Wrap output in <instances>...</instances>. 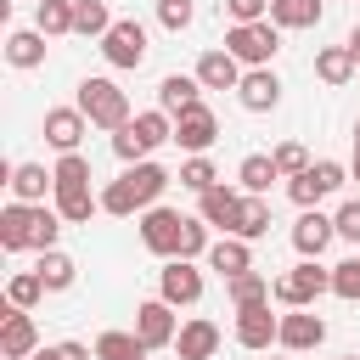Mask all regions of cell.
Here are the masks:
<instances>
[{
    "instance_id": "6da1fadb",
    "label": "cell",
    "mask_w": 360,
    "mask_h": 360,
    "mask_svg": "<svg viewBox=\"0 0 360 360\" xmlns=\"http://www.w3.org/2000/svg\"><path fill=\"white\" fill-rule=\"evenodd\" d=\"M62 225H68V219L51 214V208H39V202H6V208H0V248H6V253H22V248L51 253Z\"/></svg>"
},
{
    "instance_id": "7a4b0ae2",
    "label": "cell",
    "mask_w": 360,
    "mask_h": 360,
    "mask_svg": "<svg viewBox=\"0 0 360 360\" xmlns=\"http://www.w3.org/2000/svg\"><path fill=\"white\" fill-rule=\"evenodd\" d=\"M163 186H169V169H158L152 158H146V163H129V169L101 191V214H118V219L146 214V208H158Z\"/></svg>"
},
{
    "instance_id": "3957f363",
    "label": "cell",
    "mask_w": 360,
    "mask_h": 360,
    "mask_svg": "<svg viewBox=\"0 0 360 360\" xmlns=\"http://www.w3.org/2000/svg\"><path fill=\"white\" fill-rule=\"evenodd\" d=\"M163 141H174V118H169L163 107H152V112H135V118L112 135V152H118L124 163H146Z\"/></svg>"
},
{
    "instance_id": "277c9868",
    "label": "cell",
    "mask_w": 360,
    "mask_h": 360,
    "mask_svg": "<svg viewBox=\"0 0 360 360\" xmlns=\"http://www.w3.org/2000/svg\"><path fill=\"white\" fill-rule=\"evenodd\" d=\"M73 107H79V112H84V118H90L96 129H112V135H118V129L129 124V96H124V90L112 84V79H84V84H79V101H73Z\"/></svg>"
},
{
    "instance_id": "5b68a950",
    "label": "cell",
    "mask_w": 360,
    "mask_h": 360,
    "mask_svg": "<svg viewBox=\"0 0 360 360\" xmlns=\"http://www.w3.org/2000/svg\"><path fill=\"white\" fill-rule=\"evenodd\" d=\"M225 51H231L242 68H270V56L281 51V28H276L270 17H264V22H231Z\"/></svg>"
},
{
    "instance_id": "8992f818",
    "label": "cell",
    "mask_w": 360,
    "mask_h": 360,
    "mask_svg": "<svg viewBox=\"0 0 360 360\" xmlns=\"http://www.w3.org/2000/svg\"><path fill=\"white\" fill-rule=\"evenodd\" d=\"M321 292H332V270H321L315 259H304V264H292L287 276H276V281H270V298H276V304H287V309H309Z\"/></svg>"
},
{
    "instance_id": "52a82bcc",
    "label": "cell",
    "mask_w": 360,
    "mask_h": 360,
    "mask_svg": "<svg viewBox=\"0 0 360 360\" xmlns=\"http://www.w3.org/2000/svg\"><path fill=\"white\" fill-rule=\"evenodd\" d=\"M180 236H186V214L180 208H146L141 214V248L158 259H180Z\"/></svg>"
},
{
    "instance_id": "ba28073f",
    "label": "cell",
    "mask_w": 360,
    "mask_h": 360,
    "mask_svg": "<svg viewBox=\"0 0 360 360\" xmlns=\"http://www.w3.org/2000/svg\"><path fill=\"white\" fill-rule=\"evenodd\" d=\"M343 180H349V169H343V163H332V158H321V163H309L304 174H292V180H287V197H292L298 208H315V202H321V197H332Z\"/></svg>"
},
{
    "instance_id": "9c48e42d",
    "label": "cell",
    "mask_w": 360,
    "mask_h": 360,
    "mask_svg": "<svg viewBox=\"0 0 360 360\" xmlns=\"http://www.w3.org/2000/svg\"><path fill=\"white\" fill-rule=\"evenodd\" d=\"M101 56H107L112 68H141V62H146V28H141L135 17H118V22L101 34Z\"/></svg>"
},
{
    "instance_id": "30bf717a",
    "label": "cell",
    "mask_w": 360,
    "mask_h": 360,
    "mask_svg": "<svg viewBox=\"0 0 360 360\" xmlns=\"http://www.w3.org/2000/svg\"><path fill=\"white\" fill-rule=\"evenodd\" d=\"M158 298L174 304V309H180V304H197V298H202V270H197L191 259H169V264L158 270Z\"/></svg>"
},
{
    "instance_id": "8fae6325",
    "label": "cell",
    "mask_w": 360,
    "mask_h": 360,
    "mask_svg": "<svg viewBox=\"0 0 360 360\" xmlns=\"http://www.w3.org/2000/svg\"><path fill=\"white\" fill-rule=\"evenodd\" d=\"M135 338H141L146 349H169V343L180 338V326H174V304H163V298L135 304Z\"/></svg>"
},
{
    "instance_id": "7c38bea8",
    "label": "cell",
    "mask_w": 360,
    "mask_h": 360,
    "mask_svg": "<svg viewBox=\"0 0 360 360\" xmlns=\"http://www.w3.org/2000/svg\"><path fill=\"white\" fill-rule=\"evenodd\" d=\"M174 141H180L191 158H202V152L219 141V118H214V107H202V101H197V107H186V112L174 118Z\"/></svg>"
},
{
    "instance_id": "4fadbf2b",
    "label": "cell",
    "mask_w": 360,
    "mask_h": 360,
    "mask_svg": "<svg viewBox=\"0 0 360 360\" xmlns=\"http://www.w3.org/2000/svg\"><path fill=\"white\" fill-rule=\"evenodd\" d=\"M34 349H39L34 315L28 309H6V321H0V360H34Z\"/></svg>"
},
{
    "instance_id": "5bb4252c",
    "label": "cell",
    "mask_w": 360,
    "mask_h": 360,
    "mask_svg": "<svg viewBox=\"0 0 360 360\" xmlns=\"http://www.w3.org/2000/svg\"><path fill=\"white\" fill-rule=\"evenodd\" d=\"M236 343H242V349H270V343H281V315H270V304L236 309Z\"/></svg>"
},
{
    "instance_id": "9a60e30c",
    "label": "cell",
    "mask_w": 360,
    "mask_h": 360,
    "mask_svg": "<svg viewBox=\"0 0 360 360\" xmlns=\"http://www.w3.org/2000/svg\"><path fill=\"white\" fill-rule=\"evenodd\" d=\"M84 129H90V118H84L79 107H51V112H45V141H51L62 158H68V152H79Z\"/></svg>"
},
{
    "instance_id": "2e32d148",
    "label": "cell",
    "mask_w": 360,
    "mask_h": 360,
    "mask_svg": "<svg viewBox=\"0 0 360 360\" xmlns=\"http://www.w3.org/2000/svg\"><path fill=\"white\" fill-rule=\"evenodd\" d=\"M315 343H326V321H321L315 309H287V315H281V349L304 354V349H315Z\"/></svg>"
},
{
    "instance_id": "e0dca14e",
    "label": "cell",
    "mask_w": 360,
    "mask_h": 360,
    "mask_svg": "<svg viewBox=\"0 0 360 360\" xmlns=\"http://www.w3.org/2000/svg\"><path fill=\"white\" fill-rule=\"evenodd\" d=\"M332 236H338V225H332L321 208H304V214H298V225H292V248H298L304 259H321Z\"/></svg>"
},
{
    "instance_id": "ac0fdd59",
    "label": "cell",
    "mask_w": 360,
    "mask_h": 360,
    "mask_svg": "<svg viewBox=\"0 0 360 360\" xmlns=\"http://www.w3.org/2000/svg\"><path fill=\"white\" fill-rule=\"evenodd\" d=\"M214 349H219V326L208 315H191L180 326V338H174V354L180 360H214Z\"/></svg>"
},
{
    "instance_id": "d6986e66",
    "label": "cell",
    "mask_w": 360,
    "mask_h": 360,
    "mask_svg": "<svg viewBox=\"0 0 360 360\" xmlns=\"http://www.w3.org/2000/svg\"><path fill=\"white\" fill-rule=\"evenodd\" d=\"M236 96H242V107H248V112H270V107L281 101V79H276L270 68H248V73H242V84H236Z\"/></svg>"
},
{
    "instance_id": "ffe728a7",
    "label": "cell",
    "mask_w": 360,
    "mask_h": 360,
    "mask_svg": "<svg viewBox=\"0 0 360 360\" xmlns=\"http://www.w3.org/2000/svg\"><path fill=\"white\" fill-rule=\"evenodd\" d=\"M197 79H202V90H236V84H242V62H236L225 45H219V51H202Z\"/></svg>"
},
{
    "instance_id": "44dd1931",
    "label": "cell",
    "mask_w": 360,
    "mask_h": 360,
    "mask_svg": "<svg viewBox=\"0 0 360 360\" xmlns=\"http://www.w3.org/2000/svg\"><path fill=\"white\" fill-rule=\"evenodd\" d=\"M236 208H242V191H231V186H214V191L197 197V219H202V225H219L225 236H231V225H236Z\"/></svg>"
},
{
    "instance_id": "7402d4cb",
    "label": "cell",
    "mask_w": 360,
    "mask_h": 360,
    "mask_svg": "<svg viewBox=\"0 0 360 360\" xmlns=\"http://www.w3.org/2000/svg\"><path fill=\"white\" fill-rule=\"evenodd\" d=\"M208 270H219L225 281H236V276L253 270V248H248L242 236H219V242L208 248Z\"/></svg>"
},
{
    "instance_id": "603a6c76",
    "label": "cell",
    "mask_w": 360,
    "mask_h": 360,
    "mask_svg": "<svg viewBox=\"0 0 360 360\" xmlns=\"http://www.w3.org/2000/svg\"><path fill=\"white\" fill-rule=\"evenodd\" d=\"M197 90H202L197 73H169V79L158 84V107H163L169 118H180L186 107H197Z\"/></svg>"
},
{
    "instance_id": "cb8c5ba5",
    "label": "cell",
    "mask_w": 360,
    "mask_h": 360,
    "mask_svg": "<svg viewBox=\"0 0 360 360\" xmlns=\"http://www.w3.org/2000/svg\"><path fill=\"white\" fill-rule=\"evenodd\" d=\"M45 191H56V174H45V163H17L11 169V197L17 202H45Z\"/></svg>"
},
{
    "instance_id": "d4e9b609",
    "label": "cell",
    "mask_w": 360,
    "mask_h": 360,
    "mask_svg": "<svg viewBox=\"0 0 360 360\" xmlns=\"http://www.w3.org/2000/svg\"><path fill=\"white\" fill-rule=\"evenodd\" d=\"M6 62L11 68H39L45 62V34L39 28H11L6 34Z\"/></svg>"
},
{
    "instance_id": "484cf974",
    "label": "cell",
    "mask_w": 360,
    "mask_h": 360,
    "mask_svg": "<svg viewBox=\"0 0 360 360\" xmlns=\"http://www.w3.org/2000/svg\"><path fill=\"white\" fill-rule=\"evenodd\" d=\"M315 79L321 84H349L354 79V51L349 45H321L315 51Z\"/></svg>"
},
{
    "instance_id": "4316f807",
    "label": "cell",
    "mask_w": 360,
    "mask_h": 360,
    "mask_svg": "<svg viewBox=\"0 0 360 360\" xmlns=\"http://www.w3.org/2000/svg\"><path fill=\"white\" fill-rule=\"evenodd\" d=\"M236 180H242V191H248V197H264V191H270V180H281V169H276V158L253 152V158H242Z\"/></svg>"
},
{
    "instance_id": "83f0119b",
    "label": "cell",
    "mask_w": 360,
    "mask_h": 360,
    "mask_svg": "<svg viewBox=\"0 0 360 360\" xmlns=\"http://www.w3.org/2000/svg\"><path fill=\"white\" fill-rule=\"evenodd\" d=\"M270 231V202L264 197H242V208H236V225H231V236H242V242H259Z\"/></svg>"
},
{
    "instance_id": "f1b7e54d",
    "label": "cell",
    "mask_w": 360,
    "mask_h": 360,
    "mask_svg": "<svg viewBox=\"0 0 360 360\" xmlns=\"http://www.w3.org/2000/svg\"><path fill=\"white\" fill-rule=\"evenodd\" d=\"M270 22L276 28H315L321 22V0H270Z\"/></svg>"
},
{
    "instance_id": "f546056e",
    "label": "cell",
    "mask_w": 360,
    "mask_h": 360,
    "mask_svg": "<svg viewBox=\"0 0 360 360\" xmlns=\"http://www.w3.org/2000/svg\"><path fill=\"white\" fill-rule=\"evenodd\" d=\"M34 270H39L45 292H68V287H73V276H79V264H73L68 253H56V248H51V253H39V264H34Z\"/></svg>"
},
{
    "instance_id": "4dcf8cb0",
    "label": "cell",
    "mask_w": 360,
    "mask_h": 360,
    "mask_svg": "<svg viewBox=\"0 0 360 360\" xmlns=\"http://www.w3.org/2000/svg\"><path fill=\"white\" fill-rule=\"evenodd\" d=\"M34 28H39L45 39H56V34H73V0H39V11H34Z\"/></svg>"
},
{
    "instance_id": "1f68e13d",
    "label": "cell",
    "mask_w": 360,
    "mask_h": 360,
    "mask_svg": "<svg viewBox=\"0 0 360 360\" xmlns=\"http://www.w3.org/2000/svg\"><path fill=\"white\" fill-rule=\"evenodd\" d=\"M96 360H146V343L135 332H101L96 338Z\"/></svg>"
},
{
    "instance_id": "d6a6232c",
    "label": "cell",
    "mask_w": 360,
    "mask_h": 360,
    "mask_svg": "<svg viewBox=\"0 0 360 360\" xmlns=\"http://www.w3.org/2000/svg\"><path fill=\"white\" fill-rule=\"evenodd\" d=\"M56 191H90V158L84 152H68V158H56Z\"/></svg>"
},
{
    "instance_id": "836d02e7",
    "label": "cell",
    "mask_w": 360,
    "mask_h": 360,
    "mask_svg": "<svg viewBox=\"0 0 360 360\" xmlns=\"http://www.w3.org/2000/svg\"><path fill=\"white\" fill-rule=\"evenodd\" d=\"M225 292H231V304H236V309H253V304H270V281H264L259 270H248V276H236V281H225Z\"/></svg>"
},
{
    "instance_id": "e575fe53",
    "label": "cell",
    "mask_w": 360,
    "mask_h": 360,
    "mask_svg": "<svg viewBox=\"0 0 360 360\" xmlns=\"http://www.w3.org/2000/svg\"><path fill=\"white\" fill-rule=\"evenodd\" d=\"M112 28V17H107V0H73V34H90V39H101Z\"/></svg>"
},
{
    "instance_id": "d590c367",
    "label": "cell",
    "mask_w": 360,
    "mask_h": 360,
    "mask_svg": "<svg viewBox=\"0 0 360 360\" xmlns=\"http://www.w3.org/2000/svg\"><path fill=\"white\" fill-rule=\"evenodd\" d=\"M6 298H11V309H34V304L45 298V281H39V270H17V276L6 281Z\"/></svg>"
},
{
    "instance_id": "8d00e7d4",
    "label": "cell",
    "mask_w": 360,
    "mask_h": 360,
    "mask_svg": "<svg viewBox=\"0 0 360 360\" xmlns=\"http://www.w3.org/2000/svg\"><path fill=\"white\" fill-rule=\"evenodd\" d=\"M180 186L202 197V191H214V186H219V169H214L208 158H186V163H180Z\"/></svg>"
},
{
    "instance_id": "74e56055",
    "label": "cell",
    "mask_w": 360,
    "mask_h": 360,
    "mask_svg": "<svg viewBox=\"0 0 360 360\" xmlns=\"http://www.w3.org/2000/svg\"><path fill=\"white\" fill-rule=\"evenodd\" d=\"M96 208H101V197H90V191H56V214H62L68 225H84Z\"/></svg>"
},
{
    "instance_id": "f35d334b",
    "label": "cell",
    "mask_w": 360,
    "mask_h": 360,
    "mask_svg": "<svg viewBox=\"0 0 360 360\" xmlns=\"http://www.w3.org/2000/svg\"><path fill=\"white\" fill-rule=\"evenodd\" d=\"M332 292H338V298H349V304H360V259L332 264Z\"/></svg>"
},
{
    "instance_id": "ab89813d",
    "label": "cell",
    "mask_w": 360,
    "mask_h": 360,
    "mask_svg": "<svg viewBox=\"0 0 360 360\" xmlns=\"http://www.w3.org/2000/svg\"><path fill=\"white\" fill-rule=\"evenodd\" d=\"M191 17H197V6H191V0H158V22H163L169 34L191 28Z\"/></svg>"
},
{
    "instance_id": "60d3db41",
    "label": "cell",
    "mask_w": 360,
    "mask_h": 360,
    "mask_svg": "<svg viewBox=\"0 0 360 360\" xmlns=\"http://www.w3.org/2000/svg\"><path fill=\"white\" fill-rule=\"evenodd\" d=\"M270 158H276V169H281V174H287V180H292V174H304V169H309V152H304V146H298V141H281V146H276V152H270Z\"/></svg>"
},
{
    "instance_id": "b9f144b4",
    "label": "cell",
    "mask_w": 360,
    "mask_h": 360,
    "mask_svg": "<svg viewBox=\"0 0 360 360\" xmlns=\"http://www.w3.org/2000/svg\"><path fill=\"white\" fill-rule=\"evenodd\" d=\"M214 242H208V225L202 219H186V236H180V259H202Z\"/></svg>"
},
{
    "instance_id": "7bdbcfd3",
    "label": "cell",
    "mask_w": 360,
    "mask_h": 360,
    "mask_svg": "<svg viewBox=\"0 0 360 360\" xmlns=\"http://www.w3.org/2000/svg\"><path fill=\"white\" fill-rule=\"evenodd\" d=\"M231 22H264L270 17V0H225Z\"/></svg>"
},
{
    "instance_id": "ee69618b",
    "label": "cell",
    "mask_w": 360,
    "mask_h": 360,
    "mask_svg": "<svg viewBox=\"0 0 360 360\" xmlns=\"http://www.w3.org/2000/svg\"><path fill=\"white\" fill-rule=\"evenodd\" d=\"M332 225H338V236H349V242H360V197H354V202H343V208L332 214Z\"/></svg>"
},
{
    "instance_id": "f6af8a7d",
    "label": "cell",
    "mask_w": 360,
    "mask_h": 360,
    "mask_svg": "<svg viewBox=\"0 0 360 360\" xmlns=\"http://www.w3.org/2000/svg\"><path fill=\"white\" fill-rule=\"evenodd\" d=\"M45 360H96V349H84V343H51Z\"/></svg>"
},
{
    "instance_id": "bcb514c9",
    "label": "cell",
    "mask_w": 360,
    "mask_h": 360,
    "mask_svg": "<svg viewBox=\"0 0 360 360\" xmlns=\"http://www.w3.org/2000/svg\"><path fill=\"white\" fill-rule=\"evenodd\" d=\"M349 51H354V62H360V28H354V34H349Z\"/></svg>"
},
{
    "instance_id": "7dc6e473",
    "label": "cell",
    "mask_w": 360,
    "mask_h": 360,
    "mask_svg": "<svg viewBox=\"0 0 360 360\" xmlns=\"http://www.w3.org/2000/svg\"><path fill=\"white\" fill-rule=\"evenodd\" d=\"M349 180H360V146H354V163H349Z\"/></svg>"
},
{
    "instance_id": "c3c4849f",
    "label": "cell",
    "mask_w": 360,
    "mask_h": 360,
    "mask_svg": "<svg viewBox=\"0 0 360 360\" xmlns=\"http://www.w3.org/2000/svg\"><path fill=\"white\" fill-rule=\"evenodd\" d=\"M354 146H360V118H354Z\"/></svg>"
},
{
    "instance_id": "681fc988",
    "label": "cell",
    "mask_w": 360,
    "mask_h": 360,
    "mask_svg": "<svg viewBox=\"0 0 360 360\" xmlns=\"http://www.w3.org/2000/svg\"><path fill=\"white\" fill-rule=\"evenodd\" d=\"M343 360H360V354H343Z\"/></svg>"
}]
</instances>
